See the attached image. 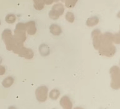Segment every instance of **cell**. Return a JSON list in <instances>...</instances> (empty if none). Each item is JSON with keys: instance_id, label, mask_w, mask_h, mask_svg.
I'll use <instances>...</instances> for the list:
<instances>
[{"instance_id": "cell-18", "label": "cell", "mask_w": 120, "mask_h": 109, "mask_svg": "<svg viewBox=\"0 0 120 109\" xmlns=\"http://www.w3.org/2000/svg\"><path fill=\"white\" fill-rule=\"evenodd\" d=\"M6 22L8 23H13L16 20V17L13 14H8L6 17L5 19Z\"/></svg>"}, {"instance_id": "cell-6", "label": "cell", "mask_w": 120, "mask_h": 109, "mask_svg": "<svg viewBox=\"0 0 120 109\" xmlns=\"http://www.w3.org/2000/svg\"><path fill=\"white\" fill-rule=\"evenodd\" d=\"M48 88L45 86H40L37 88L35 94L38 101L43 102L46 101L47 98Z\"/></svg>"}, {"instance_id": "cell-3", "label": "cell", "mask_w": 120, "mask_h": 109, "mask_svg": "<svg viewBox=\"0 0 120 109\" xmlns=\"http://www.w3.org/2000/svg\"><path fill=\"white\" fill-rule=\"evenodd\" d=\"M3 39L6 45L7 49L8 50L13 49L14 47L16 46V43L14 38L11 34V32L9 29H5L2 35Z\"/></svg>"}, {"instance_id": "cell-13", "label": "cell", "mask_w": 120, "mask_h": 109, "mask_svg": "<svg viewBox=\"0 0 120 109\" xmlns=\"http://www.w3.org/2000/svg\"><path fill=\"white\" fill-rule=\"evenodd\" d=\"M34 7L35 9L41 10L43 9L44 7V0H33Z\"/></svg>"}, {"instance_id": "cell-7", "label": "cell", "mask_w": 120, "mask_h": 109, "mask_svg": "<svg viewBox=\"0 0 120 109\" xmlns=\"http://www.w3.org/2000/svg\"><path fill=\"white\" fill-rule=\"evenodd\" d=\"M92 37L94 48L96 50H98L101 42L102 34L99 29H94L92 33Z\"/></svg>"}, {"instance_id": "cell-9", "label": "cell", "mask_w": 120, "mask_h": 109, "mask_svg": "<svg viewBox=\"0 0 120 109\" xmlns=\"http://www.w3.org/2000/svg\"><path fill=\"white\" fill-rule=\"evenodd\" d=\"M60 104L64 109H70L72 108V104L70 99L67 96H64L60 101Z\"/></svg>"}, {"instance_id": "cell-17", "label": "cell", "mask_w": 120, "mask_h": 109, "mask_svg": "<svg viewBox=\"0 0 120 109\" xmlns=\"http://www.w3.org/2000/svg\"><path fill=\"white\" fill-rule=\"evenodd\" d=\"M66 19L69 22L73 23L75 20V17L73 13L71 12H68L66 14Z\"/></svg>"}, {"instance_id": "cell-12", "label": "cell", "mask_w": 120, "mask_h": 109, "mask_svg": "<svg viewBox=\"0 0 120 109\" xmlns=\"http://www.w3.org/2000/svg\"><path fill=\"white\" fill-rule=\"evenodd\" d=\"M39 51L42 56H47L49 54L50 50L49 47L47 45L43 44L40 45L39 47Z\"/></svg>"}, {"instance_id": "cell-15", "label": "cell", "mask_w": 120, "mask_h": 109, "mask_svg": "<svg viewBox=\"0 0 120 109\" xmlns=\"http://www.w3.org/2000/svg\"><path fill=\"white\" fill-rule=\"evenodd\" d=\"M60 95V91L58 89H53L49 93L50 98L52 100H56L58 98Z\"/></svg>"}, {"instance_id": "cell-2", "label": "cell", "mask_w": 120, "mask_h": 109, "mask_svg": "<svg viewBox=\"0 0 120 109\" xmlns=\"http://www.w3.org/2000/svg\"><path fill=\"white\" fill-rule=\"evenodd\" d=\"M110 74L112 77L111 87L113 89H118L120 87V69L117 66H114L110 69Z\"/></svg>"}, {"instance_id": "cell-14", "label": "cell", "mask_w": 120, "mask_h": 109, "mask_svg": "<svg viewBox=\"0 0 120 109\" xmlns=\"http://www.w3.org/2000/svg\"><path fill=\"white\" fill-rule=\"evenodd\" d=\"M14 82V79L12 77H8L5 79L3 81L2 85L5 88H8L10 87Z\"/></svg>"}, {"instance_id": "cell-5", "label": "cell", "mask_w": 120, "mask_h": 109, "mask_svg": "<svg viewBox=\"0 0 120 109\" xmlns=\"http://www.w3.org/2000/svg\"><path fill=\"white\" fill-rule=\"evenodd\" d=\"M64 6L62 4H56L52 8L49 12V16L51 19L53 20H56L64 13Z\"/></svg>"}, {"instance_id": "cell-21", "label": "cell", "mask_w": 120, "mask_h": 109, "mask_svg": "<svg viewBox=\"0 0 120 109\" xmlns=\"http://www.w3.org/2000/svg\"><path fill=\"white\" fill-rule=\"evenodd\" d=\"M59 1V0H53L54 2H58Z\"/></svg>"}, {"instance_id": "cell-11", "label": "cell", "mask_w": 120, "mask_h": 109, "mask_svg": "<svg viewBox=\"0 0 120 109\" xmlns=\"http://www.w3.org/2000/svg\"><path fill=\"white\" fill-rule=\"evenodd\" d=\"M99 22V18L97 16H93L90 17L87 19L86 22V25L88 26L92 27L97 25Z\"/></svg>"}, {"instance_id": "cell-10", "label": "cell", "mask_w": 120, "mask_h": 109, "mask_svg": "<svg viewBox=\"0 0 120 109\" xmlns=\"http://www.w3.org/2000/svg\"><path fill=\"white\" fill-rule=\"evenodd\" d=\"M49 30L51 34L55 36H59L62 32L61 27L55 24H53L50 25Z\"/></svg>"}, {"instance_id": "cell-20", "label": "cell", "mask_w": 120, "mask_h": 109, "mask_svg": "<svg viewBox=\"0 0 120 109\" xmlns=\"http://www.w3.org/2000/svg\"><path fill=\"white\" fill-rule=\"evenodd\" d=\"M54 2L53 0H44V4L46 5H50Z\"/></svg>"}, {"instance_id": "cell-4", "label": "cell", "mask_w": 120, "mask_h": 109, "mask_svg": "<svg viewBox=\"0 0 120 109\" xmlns=\"http://www.w3.org/2000/svg\"><path fill=\"white\" fill-rule=\"evenodd\" d=\"M22 46H17L13 49L14 52L17 53L22 57H25L26 59H31L33 58L34 53L33 51L28 48H26Z\"/></svg>"}, {"instance_id": "cell-1", "label": "cell", "mask_w": 120, "mask_h": 109, "mask_svg": "<svg viewBox=\"0 0 120 109\" xmlns=\"http://www.w3.org/2000/svg\"><path fill=\"white\" fill-rule=\"evenodd\" d=\"M113 35L110 33H105L102 35V40L99 48L101 55L112 57L116 52V47L113 44Z\"/></svg>"}, {"instance_id": "cell-8", "label": "cell", "mask_w": 120, "mask_h": 109, "mask_svg": "<svg viewBox=\"0 0 120 109\" xmlns=\"http://www.w3.org/2000/svg\"><path fill=\"white\" fill-rule=\"evenodd\" d=\"M26 24V29L28 34L30 35H34L36 34L37 29L36 24L34 21H30Z\"/></svg>"}, {"instance_id": "cell-19", "label": "cell", "mask_w": 120, "mask_h": 109, "mask_svg": "<svg viewBox=\"0 0 120 109\" xmlns=\"http://www.w3.org/2000/svg\"><path fill=\"white\" fill-rule=\"evenodd\" d=\"M120 34H116L113 35V42L116 44H119L120 43Z\"/></svg>"}, {"instance_id": "cell-22", "label": "cell", "mask_w": 120, "mask_h": 109, "mask_svg": "<svg viewBox=\"0 0 120 109\" xmlns=\"http://www.w3.org/2000/svg\"><path fill=\"white\" fill-rule=\"evenodd\" d=\"M0 25H1V22H0Z\"/></svg>"}, {"instance_id": "cell-16", "label": "cell", "mask_w": 120, "mask_h": 109, "mask_svg": "<svg viewBox=\"0 0 120 109\" xmlns=\"http://www.w3.org/2000/svg\"><path fill=\"white\" fill-rule=\"evenodd\" d=\"M78 0H65V6L68 8H73L75 6Z\"/></svg>"}]
</instances>
